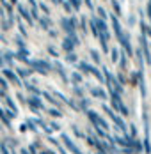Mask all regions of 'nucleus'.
Listing matches in <instances>:
<instances>
[{
    "label": "nucleus",
    "mask_w": 151,
    "mask_h": 154,
    "mask_svg": "<svg viewBox=\"0 0 151 154\" xmlns=\"http://www.w3.org/2000/svg\"><path fill=\"white\" fill-rule=\"evenodd\" d=\"M0 152H2V154H11V149L7 147V143H5V142H0Z\"/></svg>",
    "instance_id": "obj_2"
},
{
    "label": "nucleus",
    "mask_w": 151,
    "mask_h": 154,
    "mask_svg": "<svg viewBox=\"0 0 151 154\" xmlns=\"http://www.w3.org/2000/svg\"><path fill=\"white\" fill-rule=\"evenodd\" d=\"M18 73H20V75H21V76H27V75H29V73H27V71H25V69H18Z\"/></svg>",
    "instance_id": "obj_4"
},
{
    "label": "nucleus",
    "mask_w": 151,
    "mask_h": 154,
    "mask_svg": "<svg viewBox=\"0 0 151 154\" xmlns=\"http://www.w3.org/2000/svg\"><path fill=\"white\" fill-rule=\"evenodd\" d=\"M4 76L9 78V80H11V82H14V83H18V82H16V78H14V73H13L11 69H4Z\"/></svg>",
    "instance_id": "obj_1"
},
{
    "label": "nucleus",
    "mask_w": 151,
    "mask_h": 154,
    "mask_svg": "<svg viewBox=\"0 0 151 154\" xmlns=\"http://www.w3.org/2000/svg\"><path fill=\"white\" fill-rule=\"evenodd\" d=\"M5 103H7V106H9V110H11V112H14V113H16V106H14V101H13V99H11V97H7V99H5Z\"/></svg>",
    "instance_id": "obj_3"
},
{
    "label": "nucleus",
    "mask_w": 151,
    "mask_h": 154,
    "mask_svg": "<svg viewBox=\"0 0 151 154\" xmlns=\"http://www.w3.org/2000/svg\"><path fill=\"white\" fill-rule=\"evenodd\" d=\"M0 85H2V87H4V89H5V87H7V83H5V82H4V80H2V78H0Z\"/></svg>",
    "instance_id": "obj_5"
}]
</instances>
